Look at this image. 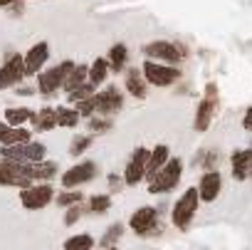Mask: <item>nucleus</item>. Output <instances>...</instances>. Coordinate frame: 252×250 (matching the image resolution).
Instances as JSON below:
<instances>
[{"instance_id":"nucleus-1","label":"nucleus","mask_w":252,"mask_h":250,"mask_svg":"<svg viewBox=\"0 0 252 250\" xmlns=\"http://www.w3.org/2000/svg\"><path fill=\"white\" fill-rule=\"evenodd\" d=\"M198 208H200L198 186H188V188L178 196V201L173 203V208H171V223H173L178 230H186V228L193 223Z\"/></svg>"},{"instance_id":"nucleus-2","label":"nucleus","mask_w":252,"mask_h":250,"mask_svg":"<svg viewBox=\"0 0 252 250\" xmlns=\"http://www.w3.org/2000/svg\"><path fill=\"white\" fill-rule=\"evenodd\" d=\"M181 176H183V159H181V156H171L168 164L149 181V193H151V196L171 193L173 188H178Z\"/></svg>"},{"instance_id":"nucleus-3","label":"nucleus","mask_w":252,"mask_h":250,"mask_svg":"<svg viewBox=\"0 0 252 250\" xmlns=\"http://www.w3.org/2000/svg\"><path fill=\"white\" fill-rule=\"evenodd\" d=\"M32 164L13 161V159H0V186H15V188H28L32 186Z\"/></svg>"},{"instance_id":"nucleus-4","label":"nucleus","mask_w":252,"mask_h":250,"mask_svg":"<svg viewBox=\"0 0 252 250\" xmlns=\"http://www.w3.org/2000/svg\"><path fill=\"white\" fill-rule=\"evenodd\" d=\"M141 72H144V79L151 87H171L181 79V67L163 65V62H156V60H144Z\"/></svg>"},{"instance_id":"nucleus-5","label":"nucleus","mask_w":252,"mask_h":250,"mask_svg":"<svg viewBox=\"0 0 252 250\" xmlns=\"http://www.w3.org/2000/svg\"><path fill=\"white\" fill-rule=\"evenodd\" d=\"M72 70H74V62L72 60H64L57 67L42 70L37 74V89H40V94H55L57 89H64V82H67V77H69Z\"/></svg>"},{"instance_id":"nucleus-6","label":"nucleus","mask_w":252,"mask_h":250,"mask_svg":"<svg viewBox=\"0 0 252 250\" xmlns=\"http://www.w3.org/2000/svg\"><path fill=\"white\" fill-rule=\"evenodd\" d=\"M129 228L136 235H154L161 230V211L156 206H141L131 213Z\"/></svg>"},{"instance_id":"nucleus-7","label":"nucleus","mask_w":252,"mask_h":250,"mask_svg":"<svg viewBox=\"0 0 252 250\" xmlns=\"http://www.w3.org/2000/svg\"><path fill=\"white\" fill-rule=\"evenodd\" d=\"M218 89L215 84H208L205 87V94L200 97L198 102V109H195V119H193V129L195 132H208L210 124H213V116L218 111Z\"/></svg>"},{"instance_id":"nucleus-8","label":"nucleus","mask_w":252,"mask_h":250,"mask_svg":"<svg viewBox=\"0 0 252 250\" xmlns=\"http://www.w3.org/2000/svg\"><path fill=\"white\" fill-rule=\"evenodd\" d=\"M47 146L40 142H25L18 146H0V159H13V161H23V164H37L45 161Z\"/></svg>"},{"instance_id":"nucleus-9","label":"nucleus","mask_w":252,"mask_h":250,"mask_svg":"<svg viewBox=\"0 0 252 250\" xmlns=\"http://www.w3.org/2000/svg\"><path fill=\"white\" fill-rule=\"evenodd\" d=\"M149 154H151V149H146V146H136L131 151L129 161H126V166H124V174H121L126 186H139L141 181H146Z\"/></svg>"},{"instance_id":"nucleus-10","label":"nucleus","mask_w":252,"mask_h":250,"mask_svg":"<svg viewBox=\"0 0 252 250\" xmlns=\"http://www.w3.org/2000/svg\"><path fill=\"white\" fill-rule=\"evenodd\" d=\"M89 102H92V107H94V111L99 116H111V114H116V111L124 109V94L114 84H109L104 89H96Z\"/></svg>"},{"instance_id":"nucleus-11","label":"nucleus","mask_w":252,"mask_h":250,"mask_svg":"<svg viewBox=\"0 0 252 250\" xmlns=\"http://www.w3.org/2000/svg\"><path fill=\"white\" fill-rule=\"evenodd\" d=\"M144 55H146V60H156V62H163V65H178L186 57V50L176 42L156 40V42H149L144 47Z\"/></svg>"},{"instance_id":"nucleus-12","label":"nucleus","mask_w":252,"mask_h":250,"mask_svg":"<svg viewBox=\"0 0 252 250\" xmlns=\"http://www.w3.org/2000/svg\"><path fill=\"white\" fill-rule=\"evenodd\" d=\"M52 198H55V188L50 183H37V186L20 188V203L28 211H40V208L50 206Z\"/></svg>"},{"instance_id":"nucleus-13","label":"nucleus","mask_w":252,"mask_h":250,"mask_svg":"<svg viewBox=\"0 0 252 250\" xmlns=\"http://www.w3.org/2000/svg\"><path fill=\"white\" fill-rule=\"evenodd\" d=\"M99 174L96 164L94 161H79L74 166H69L64 174H62V186L64 188H77V186H84L89 181H94Z\"/></svg>"},{"instance_id":"nucleus-14","label":"nucleus","mask_w":252,"mask_h":250,"mask_svg":"<svg viewBox=\"0 0 252 250\" xmlns=\"http://www.w3.org/2000/svg\"><path fill=\"white\" fill-rule=\"evenodd\" d=\"M25 77V57L23 55H10L3 67H0V92L18 84Z\"/></svg>"},{"instance_id":"nucleus-15","label":"nucleus","mask_w":252,"mask_h":250,"mask_svg":"<svg viewBox=\"0 0 252 250\" xmlns=\"http://www.w3.org/2000/svg\"><path fill=\"white\" fill-rule=\"evenodd\" d=\"M198 193H200V201L203 203H213L222 193V174L218 169L205 171L200 176V181H198Z\"/></svg>"},{"instance_id":"nucleus-16","label":"nucleus","mask_w":252,"mask_h":250,"mask_svg":"<svg viewBox=\"0 0 252 250\" xmlns=\"http://www.w3.org/2000/svg\"><path fill=\"white\" fill-rule=\"evenodd\" d=\"M250 169H252V146L247 149H235L230 154V176L242 183L250 179Z\"/></svg>"},{"instance_id":"nucleus-17","label":"nucleus","mask_w":252,"mask_h":250,"mask_svg":"<svg viewBox=\"0 0 252 250\" xmlns=\"http://www.w3.org/2000/svg\"><path fill=\"white\" fill-rule=\"evenodd\" d=\"M47 60H50V45H47V42L32 45V47L28 50V55H25V77L40 74Z\"/></svg>"},{"instance_id":"nucleus-18","label":"nucleus","mask_w":252,"mask_h":250,"mask_svg":"<svg viewBox=\"0 0 252 250\" xmlns=\"http://www.w3.org/2000/svg\"><path fill=\"white\" fill-rule=\"evenodd\" d=\"M171 159V146L168 144H156L149 154V166H146V181H151Z\"/></svg>"},{"instance_id":"nucleus-19","label":"nucleus","mask_w":252,"mask_h":250,"mask_svg":"<svg viewBox=\"0 0 252 250\" xmlns=\"http://www.w3.org/2000/svg\"><path fill=\"white\" fill-rule=\"evenodd\" d=\"M25 142H32V137L25 127H10V124L0 121V146H18Z\"/></svg>"},{"instance_id":"nucleus-20","label":"nucleus","mask_w":252,"mask_h":250,"mask_svg":"<svg viewBox=\"0 0 252 250\" xmlns=\"http://www.w3.org/2000/svg\"><path fill=\"white\" fill-rule=\"evenodd\" d=\"M146 84L149 82L144 79V72L136 70V67H131L129 72H126V77H124V87H126V92H129L134 99H146V94H149Z\"/></svg>"},{"instance_id":"nucleus-21","label":"nucleus","mask_w":252,"mask_h":250,"mask_svg":"<svg viewBox=\"0 0 252 250\" xmlns=\"http://www.w3.org/2000/svg\"><path fill=\"white\" fill-rule=\"evenodd\" d=\"M32 124H35L37 132H52V129H57V111L52 107H42L32 116Z\"/></svg>"},{"instance_id":"nucleus-22","label":"nucleus","mask_w":252,"mask_h":250,"mask_svg":"<svg viewBox=\"0 0 252 250\" xmlns=\"http://www.w3.org/2000/svg\"><path fill=\"white\" fill-rule=\"evenodd\" d=\"M109 72H111L109 60H106V57H96V60L89 65V82H92L94 87H101V84L106 82Z\"/></svg>"},{"instance_id":"nucleus-23","label":"nucleus","mask_w":252,"mask_h":250,"mask_svg":"<svg viewBox=\"0 0 252 250\" xmlns=\"http://www.w3.org/2000/svg\"><path fill=\"white\" fill-rule=\"evenodd\" d=\"M57 127L62 129H74L79 127V121H82V114L77 111V107H57Z\"/></svg>"},{"instance_id":"nucleus-24","label":"nucleus","mask_w":252,"mask_h":250,"mask_svg":"<svg viewBox=\"0 0 252 250\" xmlns=\"http://www.w3.org/2000/svg\"><path fill=\"white\" fill-rule=\"evenodd\" d=\"M87 82H89V67H87V65H74V70L69 72V77H67V82H64V92L69 94V92L84 87Z\"/></svg>"},{"instance_id":"nucleus-25","label":"nucleus","mask_w":252,"mask_h":250,"mask_svg":"<svg viewBox=\"0 0 252 250\" xmlns=\"http://www.w3.org/2000/svg\"><path fill=\"white\" fill-rule=\"evenodd\" d=\"M57 164L55 161H37V164H32V179L37 181V183H50L55 176H57Z\"/></svg>"},{"instance_id":"nucleus-26","label":"nucleus","mask_w":252,"mask_h":250,"mask_svg":"<svg viewBox=\"0 0 252 250\" xmlns=\"http://www.w3.org/2000/svg\"><path fill=\"white\" fill-rule=\"evenodd\" d=\"M106 60L111 65V72H121V70H126V62H129V50H126L124 42H116Z\"/></svg>"},{"instance_id":"nucleus-27","label":"nucleus","mask_w":252,"mask_h":250,"mask_svg":"<svg viewBox=\"0 0 252 250\" xmlns=\"http://www.w3.org/2000/svg\"><path fill=\"white\" fill-rule=\"evenodd\" d=\"M32 109L28 107H10L5 109V124H10V127H23V124L32 121Z\"/></svg>"},{"instance_id":"nucleus-28","label":"nucleus","mask_w":252,"mask_h":250,"mask_svg":"<svg viewBox=\"0 0 252 250\" xmlns=\"http://www.w3.org/2000/svg\"><path fill=\"white\" fill-rule=\"evenodd\" d=\"M62 248L64 250H92L94 248V238L89 233H77V235L67 238Z\"/></svg>"},{"instance_id":"nucleus-29","label":"nucleus","mask_w":252,"mask_h":250,"mask_svg":"<svg viewBox=\"0 0 252 250\" xmlns=\"http://www.w3.org/2000/svg\"><path fill=\"white\" fill-rule=\"evenodd\" d=\"M121 235H124V225L121 223H111L106 230H104V235H101V240H99V245L106 250V248H114L119 240H121Z\"/></svg>"},{"instance_id":"nucleus-30","label":"nucleus","mask_w":252,"mask_h":250,"mask_svg":"<svg viewBox=\"0 0 252 250\" xmlns=\"http://www.w3.org/2000/svg\"><path fill=\"white\" fill-rule=\"evenodd\" d=\"M84 201V193L77 191V188H64L60 196H57V206L62 208H72V206H79Z\"/></svg>"},{"instance_id":"nucleus-31","label":"nucleus","mask_w":252,"mask_h":250,"mask_svg":"<svg viewBox=\"0 0 252 250\" xmlns=\"http://www.w3.org/2000/svg\"><path fill=\"white\" fill-rule=\"evenodd\" d=\"M92 142H94V134H79V137H74L72 139V146H69V154L72 156H82L92 146Z\"/></svg>"},{"instance_id":"nucleus-32","label":"nucleus","mask_w":252,"mask_h":250,"mask_svg":"<svg viewBox=\"0 0 252 250\" xmlns=\"http://www.w3.org/2000/svg\"><path fill=\"white\" fill-rule=\"evenodd\" d=\"M111 208V196L109 193H96L89 198V211L92 213H106Z\"/></svg>"},{"instance_id":"nucleus-33","label":"nucleus","mask_w":252,"mask_h":250,"mask_svg":"<svg viewBox=\"0 0 252 250\" xmlns=\"http://www.w3.org/2000/svg\"><path fill=\"white\" fill-rule=\"evenodd\" d=\"M94 92H96V87H94L92 82H87L84 87H79V89H74V92H69V94H67V99H69L72 104H79V102H84V99H89V97H94Z\"/></svg>"},{"instance_id":"nucleus-34","label":"nucleus","mask_w":252,"mask_h":250,"mask_svg":"<svg viewBox=\"0 0 252 250\" xmlns=\"http://www.w3.org/2000/svg\"><path fill=\"white\" fill-rule=\"evenodd\" d=\"M109 129H111V119H109V116L94 114V116L89 119V134H104V132H109Z\"/></svg>"},{"instance_id":"nucleus-35","label":"nucleus","mask_w":252,"mask_h":250,"mask_svg":"<svg viewBox=\"0 0 252 250\" xmlns=\"http://www.w3.org/2000/svg\"><path fill=\"white\" fill-rule=\"evenodd\" d=\"M79 218H82V206H72V208H67V213H64V225H74Z\"/></svg>"},{"instance_id":"nucleus-36","label":"nucleus","mask_w":252,"mask_h":250,"mask_svg":"<svg viewBox=\"0 0 252 250\" xmlns=\"http://www.w3.org/2000/svg\"><path fill=\"white\" fill-rule=\"evenodd\" d=\"M242 129L252 134V107H247L245 114H242Z\"/></svg>"},{"instance_id":"nucleus-37","label":"nucleus","mask_w":252,"mask_h":250,"mask_svg":"<svg viewBox=\"0 0 252 250\" xmlns=\"http://www.w3.org/2000/svg\"><path fill=\"white\" fill-rule=\"evenodd\" d=\"M109 188H111V191H121V188H124V176L111 174V176H109Z\"/></svg>"},{"instance_id":"nucleus-38","label":"nucleus","mask_w":252,"mask_h":250,"mask_svg":"<svg viewBox=\"0 0 252 250\" xmlns=\"http://www.w3.org/2000/svg\"><path fill=\"white\" fill-rule=\"evenodd\" d=\"M13 3H18V0H0V8H5V5H13Z\"/></svg>"},{"instance_id":"nucleus-39","label":"nucleus","mask_w":252,"mask_h":250,"mask_svg":"<svg viewBox=\"0 0 252 250\" xmlns=\"http://www.w3.org/2000/svg\"><path fill=\"white\" fill-rule=\"evenodd\" d=\"M106 250H119V248H116V245H114V248H106Z\"/></svg>"},{"instance_id":"nucleus-40","label":"nucleus","mask_w":252,"mask_h":250,"mask_svg":"<svg viewBox=\"0 0 252 250\" xmlns=\"http://www.w3.org/2000/svg\"><path fill=\"white\" fill-rule=\"evenodd\" d=\"M250 181H252V169H250Z\"/></svg>"}]
</instances>
